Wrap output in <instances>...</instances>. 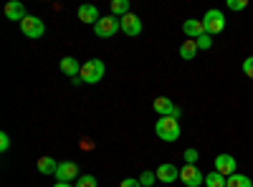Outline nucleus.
<instances>
[{
  "label": "nucleus",
  "mask_w": 253,
  "mask_h": 187,
  "mask_svg": "<svg viewBox=\"0 0 253 187\" xmlns=\"http://www.w3.org/2000/svg\"><path fill=\"white\" fill-rule=\"evenodd\" d=\"M182 33L187 36V38H193V40H198L200 36H205V26H203V20H185L182 23Z\"/></svg>",
  "instance_id": "f8f14e48"
},
{
  "label": "nucleus",
  "mask_w": 253,
  "mask_h": 187,
  "mask_svg": "<svg viewBox=\"0 0 253 187\" xmlns=\"http://www.w3.org/2000/svg\"><path fill=\"white\" fill-rule=\"evenodd\" d=\"M20 31H23V36L26 38H31V40H38L41 36L46 33V26H43V20L41 18H36V15H28L23 23H20Z\"/></svg>",
  "instance_id": "423d86ee"
},
{
  "label": "nucleus",
  "mask_w": 253,
  "mask_h": 187,
  "mask_svg": "<svg viewBox=\"0 0 253 187\" xmlns=\"http://www.w3.org/2000/svg\"><path fill=\"white\" fill-rule=\"evenodd\" d=\"M61 71L66 74L69 78H79L81 66L76 64V58H74V56H63V58H61Z\"/></svg>",
  "instance_id": "2eb2a0df"
},
{
  "label": "nucleus",
  "mask_w": 253,
  "mask_h": 187,
  "mask_svg": "<svg viewBox=\"0 0 253 187\" xmlns=\"http://www.w3.org/2000/svg\"><path fill=\"white\" fill-rule=\"evenodd\" d=\"M79 78L84 81V84H96V81H101L104 78V61L91 58V61H86V64H81Z\"/></svg>",
  "instance_id": "f03ea898"
},
{
  "label": "nucleus",
  "mask_w": 253,
  "mask_h": 187,
  "mask_svg": "<svg viewBox=\"0 0 253 187\" xmlns=\"http://www.w3.org/2000/svg\"><path fill=\"white\" fill-rule=\"evenodd\" d=\"M225 187H253V182H251V177L248 175H230L228 177V182H225Z\"/></svg>",
  "instance_id": "a211bd4d"
},
{
  "label": "nucleus",
  "mask_w": 253,
  "mask_h": 187,
  "mask_svg": "<svg viewBox=\"0 0 253 187\" xmlns=\"http://www.w3.org/2000/svg\"><path fill=\"white\" fill-rule=\"evenodd\" d=\"M79 20H81V23H89V26H96L101 20V15H99L96 5L84 3V5H79Z\"/></svg>",
  "instance_id": "9b49d317"
},
{
  "label": "nucleus",
  "mask_w": 253,
  "mask_h": 187,
  "mask_svg": "<svg viewBox=\"0 0 253 187\" xmlns=\"http://www.w3.org/2000/svg\"><path fill=\"white\" fill-rule=\"evenodd\" d=\"M79 164L76 162H58V170H56V180L58 182H74L79 180Z\"/></svg>",
  "instance_id": "1a4fd4ad"
},
{
  "label": "nucleus",
  "mask_w": 253,
  "mask_h": 187,
  "mask_svg": "<svg viewBox=\"0 0 253 187\" xmlns=\"http://www.w3.org/2000/svg\"><path fill=\"white\" fill-rule=\"evenodd\" d=\"M157 180V175L155 172H142L139 175V182H142V187H152V182Z\"/></svg>",
  "instance_id": "b1692460"
},
{
  "label": "nucleus",
  "mask_w": 253,
  "mask_h": 187,
  "mask_svg": "<svg viewBox=\"0 0 253 187\" xmlns=\"http://www.w3.org/2000/svg\"><path fill=\"white\" fill-rule=\"evenodd\" d=\"M152 109L160 114V116H175V119H180V107H175V101H170L167 96H157L155 101H152Z\"/></svg>",
  "instance_id": "0eeeda50"
},
{
  "label": "nucleus",
  "mask_w": 253,
  "mask_h": 187,
  "mask_svg": "<svg viewBox=\"0 0 253 187\" xmlns=\"http://www.w3.org/2000/svg\"><path fill=\"white\" fill-rule=\"evenodd\" d=\"M117 31H122V20L114 15H101V20L94 26V36L96 38H114Z\"/></svg>",
  "instance_id": "7ed1b4c3"
},
{
  "label": "nucleus",
  "mask_w": 253,
  "mask_h": 187,
  "mask_svg": "<svg viewBox=\"0 0 253 187\" xmlns=\"http://www.w3.org/2000/svg\"><path fill=\"white\" fill-rule=\"evenodd\" d=\"M76 187H96V177L94 175H81L76 180Z\"/></svg>",
  "instance_id": "412c9836"
},
{
  "label": "nucleus",
  "mask_w": 253,
  "mask_h": 187,
  "mask_svg": "<svg viewBox=\"0 0 253 187\" xmlns=\"http://www.w3.org/2000/svg\"><path fill=\"white\" fill-rule=\"evenodd\" d=\"M155 132L162 142H177L182 129H180V121L175 116H160L157 124H155Z\"/></svg>",
  "instance_id": "f257e3e1"
},
{
  "label": "nucleus",
  "mask_w": 253,
  "mask_h": 187,
  "mask_svg": "<svg viewBox=\"0 0 253 187\" xmlns=\"http://www.w3.org/2000/svg\"><path fill=\"white\" fill-rule=\"evenodd\" d=\"M112 15L114 18L129 15V0H112Z\"/></svg>",
  "instance_id": "6ab92c4d"
},
{
  "label": "nucleus",
  "mask_w": 253,
  "mask_h": 187,
  "mask_svg": "<svg viewBox=\"0 0 253 187\" xmlns=\"http://www.w3.org/2000/svg\"><path fill=\"white\" fill-rule=\"evenodd\" d=\"M225 182H228V177H223L220 172H210V175H205V187H225Z\"/></svg>",
  "instance_id": "aec40b11"
},
{
  "label": "nucleus",
  "mask_w": 253,
  "mask_h": 187,
  "mask_svg": "<svg viewBox=\"0 0 253 187\" xmlns=\"http://www.w3.org/2000/svg\"><path fill=\"white\" fill-rule=\"evenodd\" d=\"M195 43H198L200 51H208V48H213V36H208V33H205V36H200V38L195 40Z\"/></svg>",
  "instance_id": "4be33fe9"
},
{
  "label": "nucleus",
  "mask_w": 253,
  "mask_h": 187,
  "mask_svg": "<svg viewBox=\"0 0 253 187\" xmlns=\"http://www.w3.org/2000/svg\"><path fill=\"white\" fill-rule=\"evenodd\" d=\"M10 150V137L3 132V134H0V152H8Z\"/></svg>",
  "instance_id": "bb28decb"
},
{
  "label": "nucleus",
  "mask_w": 253,
  "mask_h": 187,
  "mask_svg": "<svg viewBox=\"0 0 253 187\" xmlns=\"http://www.w3.org/2000/svg\"><path fill=\"white\" fill-rule=\"evenodd\" d=\"M203 26H205V33L208 36H218V33H223V28H225V15L220 13V10H208L205 15H203Z\"/></svg>",
  "instance_id": "20e7f679"
},
{
  "label": "nucleus",
  "mask_w": 253,
  "mask_h": 187,
  "mask_svg": "<svg viewBox=\"0 0 253 187\" xmlns=\"http://www.w3.org/2000/svg\"><path fill=\"white\" fill-rule=\"evenodd\" d=\"M36 164H38V172L41 175H56V170H58V162L53 157H41Z\"/></svg>",
  "instance_id": "dca6fc26"
},
{
  "label": "nucleus",
  "mask_w": 253,
  "mask_h": 187,
  "mask_svg": "<svg viewBox=\"0 0 253 187\" xmlns=\"http://www.w3.org/2000/svg\"><path fill=\"white\" fill-rule=\"evenodd\" d=\"M53 187H74V185H71V182H56Z\"/></svg>",
  "instance_id": "c85d7f7f"
},
{
  "label": "nucleus",
  "mask_w": 253,
  "mask_h": 187,
  "mask_svg": "<svg viewBox=\"0 0 253 187\" xmlns=\"http://www.w3.org/2000/svg\"><path fill=\"white\" fill-rule=\"evenodd\" d=\"M228 8L236 10V13H238V10H246V8H248V0H228Z\"/></svg>",
  "instance_id": "393cba45"
},
{
  "label": "nucleus",
  "mask_w": 253,
  "mask_h": 187,
  "mask_svg": "<svg viewBox=\"0 0 253 187\" xmlns=\"http://www.w3.org/2000/svg\"><path fill=\"white\" fill-rule=\"evenodd\" d=\"M177 177H180V170L175 167V164H170V162H165V164L157 167V180L160 182H177Z\"/></svg>",
  "instance_id": "ddd939ff"
},
{
  "label": "nucleus",
  "mask_w": 253,
  "mask_h": 187,
  "mask_svg": "<svg viewBox=\"0 0 253 187\" xmlns=\"http://www.w3.org/2000/svg\"><path fill=\"white\" fill-rule=\"evenodd\" d=\"M122 20V33H126L129 38H134V36H139L142 33V20L137 18V15H124V18H119Z\"/></svg>",
  "instance_id": "9d476101"
},
{
  "label": "nucleus",
  "mask_w": 253,
  "mask_h": 187,
  "mask_svg": "<svg viewBox=\"0 0 253 187\" xmlns=\"http://www.w3.org/2000/svg\"><path fill=\"white\" fill-rule=\"evenodd\" d=\"M243 74H246L248 78H253V56H248V58L243 61Z\"/></svg>",
  "instance_id": "a878e982"
},
{
  "label": "nucleus",
  "mask_w": 253,
  "mask_h": 187,
  "mask_svg": "<svg viewBox=\"0 0 253 187\" xmlns=\"http://www.w3.org/2000/svg\"><path fill=\"white\" fill-rule=\"evenodd\" d=\"M5 15H8V20H18V23H23V20L28 18L23 3H18V0H10V3H5Z\"/></svg>",
  "instance_id": "4468645a"
},
{
  "label": "nucleus",
  "mask_w": 253,
  "mask_h": 187,
  "mask_svg": "<svg viewBox=\"0 0 253 187\" xmlns=\"http://www.w3.org/2000/svg\"><path fill=\"white\" fill-rule=\"evenodd\" d=\"M215 172H220L223 177H230L238 172V162L233 154H218L215 157Z\"/></svg>",
  "instance_id": "6e6552de"
},
{
  "label": "nucleus",
  "mask_w": 253,
  "mask_h": 187,
  "mask_svg": "<svg viewBox=\"0 0 253 187\" xmlns=\"http://www.w3.org/2000/svg\"><path fill=\"white\" fill-rule=\"evenodd\" d=\"M198 43L195 40H185V43L180 46V58H185V61H193L195 56H198Z\"/></svg>",
  "instance_id": "f3484780"
},
{
  "label": "nucleus",
  "mask_w": 253,
  "mask_h": 187,
  "mask_svg": "<svg viewBox=\"0 0 253 187\" xmlns=\"http://www.w3.org/2000/svg\"><path fill=\"white\" fill-rule=\"evenodd\" d=\"M180 182L185 187H200V185H205V175L198 170V164H182L180 167Z\"/></svg>",
  "instance_id": "39448f33"
},
{
  "label": "nucleus",
  "mask_w": 253,
  "mask_h": 187,
  "mask_svg": "<svg viewBox=\"0 0 253 187\" xmlns=\"http://www.w3.org/2000/svg\"><path fill=\"white\" fill-rule=\"evenodd\" d=\"M119 187H142V182H139V180H134V177H126V180H122V182H119Z\"/></svg>",
  "instance_id": "cd10ccee"
},
{
  "label": "nucleus",
  "mask_w": 253,
  "mask_h": 187,
  "mask_svg": "<svg viewBox=\"0 0 253 187\" xmlns=\"http://www.w3.org/2000/svg\"><path fill=\"white\" fill-rule=\"evenodd\" d=\"M182 157H185V164H195L200 154H198V150H195V147H190V150H185V154H182Z\"/></svg>",
  "instance_id": "5701e85b"
}]
</instances>
